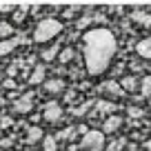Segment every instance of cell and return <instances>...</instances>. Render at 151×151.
Masks as SVG:
<instances>
[{"instance_id": "20", "label": "cell", "mask_w": 151, "mask_h": 151, "mask_svg": "<svg viewBox=\"0 0 151 151\" xmlns=\"http://www.w3.org/2000/svg\"><path fill=\"white\" fill-rule=\"evenodd\" d=\"M89 107H93V102H85V104H80V107H76L71 113H73V116H85V113L89 111Z\"/></svg>"}, {"instance_id": "24", "label": "cell", "mask_w": 151, "mask_h": 151, "mask_svg": "<svg viewBox=\"0 0 151 151\" xmlns=\"http://www.w3.org/2000/svg\"><path fill=\"white\" fill-rule=\"evenodd\" d=\"M16 73H18V67H16V65H14V67H9V76H11V78H14Z\"/></svg>"}, {"instance_id": "23", "label": "cell", "mask_w": 151, "mask_h": 151, "mask_svg": "<svg viewBox=\"0 0 151 151\" xmlns=\"http://www.w3.org/2000/svg\"><path fill=\"white\" fill-rule=\"evenodd\" d=\"M129 116H133V118H140V116H142V109L131 107V109H129Z\"/></svg>"}, {"instance_id": "10", "label": "cell", "mask_w": 151, "mask_h": 151, "mask_svg": "<svg viewBox=\"0 0 151 151\" xmlns=\"http://www.w3.org/2000/svg\"><path fill=\"white\" fill-rule=\"evenodd\" d=\"M42 87H45V91H47V93H51V96L62 93V91H65V82H62L60 78H51V80H45V82H42Z\"/></svg>"}, {"instance_id": "25", "label": "cell", "mask_w": 151, "mask_h": 151, "mask_svg": "<svg viewBox=\"0 0 151 151\" xmlns=\"http://www.w3.org/2000/svg\"><path fill=\"white\" fill-rule=\"evenodd\" d=\"M5 87H7V89H11V87H16V82H14V80H7Z\"/></svg>"}, {"instance_id": "6", "label": "cell", "mask_w": 151, "mask_h": 151, "mask_svg": "<svg viewBox=\"0 0 151 151\" xmlns=\"http://www.w3.org/2000/svg\"><path fill=\"white\" fill-rule=\"evenodd\" d=\"M120 127H122V118H120V116H116V113L107 116V118H104V122H102V131L107 133V136H109V133H116Z\"/></svg>"}, {"instance_id": "1", "label": "cell", "mask_w": 151, "mask_h": 151, "mask_svg": "<svg viewBox=\"0 0 151 151\" xmlns=\"http://www.w3.org/2000/svg\"><path fill=\"white\" fill-rule=\"evenodd\" d=\"M118 51V40L109 29L93 27L82 36V60L89 76H100L111 67Z\"/></svg>"}, {"instance_id": "27", "label": "cell", "mask_w": 151, "mask_h": 151, "mask_svg": "<svg viewBox=\"0 0 151 151\" xmlns=\"http://www.w3.org/2000/svg\"><path fill=\"white\" fill-rule=\"evenodd\" d=\"M131 151H133V149H131Z\"/></svg>"}, {"instance_id": "5", "label": "cell", "mask_w": 151, "mask_h": 151, "mask_svg": "<svg viewBox=\"0 0 151 151\" xmlns=\"http://www.w3.org/2000/svg\"><path fill=\"white\" fill-rule=\"evenodd\" d=\"M31 109H33V93L31 91L24 93V96H20V98H16V102H14V111L16 113L27 116V113H31Z\"/></svg>"}, {"instance_id": "21", "label": "cell", "mask_w": 151, "mask_h": 151, "mask_svg": "<svg viewBox=\"0 0 151 151\" xmlns=\"http://www.w3.org/2000/svg\"><path fill=\"white\" fill-rule=\"evenodd\" d=\"M76 131H78V129H62V131L58 133V140H71Z\"/></svg>"}, {"instance_id": "22", "label": "cell", "mask_w": 151, "mask_h": 151, "mask_svg": "<svg viewBox=\"0 0 151 151\" xmlns=\"http://www.w3.org/2000/svg\"><path fill=\"white\" fill-rule=\"evenodd\" d=\"M133 18H136L140 24H151V18L147 14H133Z\"/></svg>"}, {"instance_id": "26", "label": "cell", "mask_w": 151, "mask_h": 151, "mask_svg": "<svg viewBox=\"0 0 151 151\" xmlns=\"http://www.w3.org/2000/svg\"><path fill=\"white\" fill-rule=\"evenodd\" d=\"M145 147H147V151H151V140H147V142H145Z\"/></svg>"}, {"instance_id": "13", "label": "cell", "mask_w": 151, "mask_h": 151, "mask_svg": "<svg viewBox=\"0 0 151 151\" xmlns=\"http://www.w3.org/2000/svg\"><path fill=\"white\" fill-rule=\"evenodd\" d=\"M102 91H107L109 96H113V98H118V96H122L124 93V89H122V85L120 82H116V80H107L102 85Z\"/></svg>"}, {"instance_id": "18", "label": "cell", "mask_w": 151, "mask_h": 151, "mask_svg": "<svg viewBox=\"0 0 151 151\" xmlns=\"http://www.w3.org/2000/svg\"><path fill=\"white\" fill-rule=\"evenodd\" d=\"M140 93L145 96V98H149V96H151V73L145 76V78L140 80Z\"/></svg>"}, {"instance_id": "9", "label": "cell", "mask_w": 151, "mask_h": 151, "mask_svg": "<svg viewBox=\"0 0 151 151\" xmlns=\"http://www.w3.org/2000/svg\"><path fill=\"white\" fill-rule=\"evenodd\" d=\"M20 42H22V40H20V38H14V36L11 38H0V56H9Z\"/></svg>"}, {"instance_id": "4", "label": "cell", "mask_w": 151, "mask_h": 151, "mask_svg": "<svg viewBox=\"0 0 151 151\" xmlns=\"http://www.w3.org/2000/svg\"><path fill=\"white\" fill-rule=\"evenodd\" d=\"M60 118H62V107H60V102L51 100V102H45V104H42V120H45V122L56 124Z\"/></svg>"}, {"instance_id": "17", "label": "cell", "mask_w": 151, "mask_h": 151, "mask_svg": "<svg viewBox=\"0 0 151 151\" xmlns=\"http://www.w3.org/2000/svg\"><path fill=\"white\" fill-rule=\"evenodd\" d=\"M76 56V51L71 47H62L60 49V56H58V62H62V65H67V62H71Z\"/></svg>"}, {"instance_id": "12", "label": "cell", "mask_w": 151, "mask_h": 151, "mask_svg": "<svg viewBox=\"0 0 151 151\" xmlns=\"http://www.w3.org/2000/svg\"><path fill=\"white\" fill-rule=\"evenodd\" d=\"M136 53H138L140 58H145V60H151V36L138 42V47H136Z\"/></svg>"}, {"instance_id": "16", "label": "cell", "mask_w": 151, "mask_h": 151, "mask_svg": "<svg viewBox=\"0 0 151 151\" xmlns=\"http://www.w3.org/2000/svg\"><path fill=\"white\" fill-rule=\"evenodd\" d=\"M40 56H42V60H45V62H51V60H56V58L60 56V47H58V45H53V47L45 49Z\"/></svg>"}, {"instance_id": "7", "label": "cell", "mask_w": 151, "mask_h": 151, "mask_svg": "<svg viewBox=\"0 0 151 151\" xmlns=\"http://www.w3.org/2000/svg\"><path fill=\"white\" fill-rule=\"evenodd\" d=\"M93 107H96V111H98L100 116H104V118L111 116V113H116V109H118L113 100H96Z\"/></svg>"}, {"instance_id": "8", "label": "cell", "mask_w": 151, "mask_h": 151, "mask_svg": "<svg viewBox=\"0 0 151 151\" xmlns=\"http://www.w3.org/2000/svg\"><path fill=\"white\" fill-rule=\"evenodd\" d=\"M45 133L40 127H36V124H31V127H27V133H24V142L27 145H38V142H42Z\"/></svg>"}, {"instance_id": "15", "label": "cell", "mask_w": 151, "mask_h": 151, "mask_svg": "<svg viewBox=\"0 0 151 151\" xmlns=\"http://www.w3.org/2000/svg\"><path fill=\"white\" fill-rule=\"evenodd\" d=\"M120 85H122V89H124V91H129V93H133L136 89H140V82H138V78H133V76L124 78V80L120 82Z\"/></svg>"}, {"instance_id": "2", "label": "cell", "mask_w": 151, "mask_h": 151, "mask_svg": "<svg viewBox=\"0 0 151 151\" xmlns=\"http://www.w3.org/2000/svg\"><path fill=\"white\" fill-rule=\"evenodd\" d=\"M62 29L65 27H62V22L58 18H42L33 29V42H38V45L51 42L53 38H58L62 33Z\"/></svg>"}, {"instance_id": "11", "label": "cell", "mask_w": 151, "mask_h": 151, "mask_svg": "<svg viewBox=\"0 0 151 151\" xmlns=\"http://www.w3.org/2000/svg\"><path fill=\"white\" fill-rule=\"evenodd\" d=\"M47 80V69H45L42 65H36L31 71V76H29V82L31 85H42V82Z\"/></svg>"}, {"instance_id": "14", "label": "cell", "mask_w": 151, "mask_h": 151, "mask_svg": "<svg viewBox=\"0 0 151 151\" xmlns=\"http://www.w3.org/2000/svg\"><path fill=\"white\" fill-rule=\"evenodd\" d=\"M42 151H58V136H45L40 142Z\"/></svg>"}, {"instance_id": "3", "label": "cell", "mask_w": 151, "mask_h": 151, "mask_svg": "<svg viewBox=\"0 0 151 151\" xmlns=\"http://www.w3.org/2000/svg\"><path fill=\"white\" fill-rule=\"evenodd\" d=\"M104 136H107L104 131L89 129V131L80 138V149L82 151H104V149H107V140H104Z\"/></svg>"}, {"instance_id": "19", "label": "cell", "mask_w": 151, "mask_h": 151, "mask_svg": "<svg viewBox=\"0 0 151 151\" xmlns=\"http://www.w3.org/2000/svg\"><path fill=\"white\" fill-rule=\"evenodd\" d=\"M16 33V29L9 22H0V38H11Z\"/></svg>"}]
</instances>
